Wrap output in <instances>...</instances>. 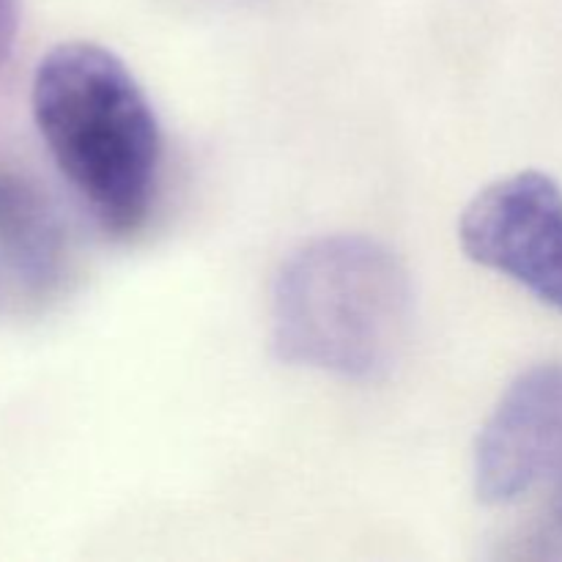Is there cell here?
Here are the masks:
<instances>
[{
	"instance_id": "1",
	"label": "cell",
	"mask_w": 562,
	"mask_h": 562,
	"mask_svg": "<svg viewBox=\"0 0 562 562\" xmlns=\"http://www.w3.org/2000/svg\"><path fill=\"white\" fill-rule=\"evenodd\" d=\"M36 130L64 179L110 234L143 225L157 187L159 124L130 66L93 42H64L36 66Z\"/></svg>"
},
{
	"instance_id": "2",
	"label": "cell",
	"mask_w": 562,
	"mask_h": 562,
	"mask_svg": "<svg viewBox=\"0 0 562 562\" xmlns=\"http://www.w3.org/2000/svg\"><path fill=\"white\" fill-rule=\"evenodd\" d=\"M415 316L404 261L382 241L329 234L302 241L272 285V351L285 366L376 382L401 360Z\"/></svg>"
},
{
	"instance_id": "3",
	"label": "cell",
	"mask_w": 562,
	"mask_h": 562,
	"mask_svg": "<svg viewBox=\"0 0 562 562\" xmlns=\"http://www.w3.org/2000/svg\"><path fill=\"white\" fill-rule=\"evenodd\" d=\"M475 494L508 510L541 499L549 536L562 541V366L521 373L483 423Z\"/></svg>"
},
{
	"instance_id": "4",
	"label": "cell",
	"mask_w": 562,
	"mask_h": 562,
	"mask_svg": "<svg viewBox=\"0 0 562 562\" xmlns=\"http://www.w3.org/2000/svg\"><path fill=\"white\" fill-rule=\"evenodd\" d=\"M459 239L472 261L562 313V190L552 176L521 170L483 187L461 212Z\"/></svg>"
},
{
	"instance_id": "5",
	"label": "cell",
	"mask_w": 562,
	"mask_h": 562,
	"mask_svg": "<svg viewBox=\"0 0 562 562\" xmlns=\"http://www.w3.org/2000/svg\"><path fill=\"white\" fill-rule=\"evenodd\" d=\"M0 252L31 291H49L66 269V228L53 201L16 170L0 168Z\"/></svg>"
},
{
	"instance_id": "6",
	"label": "cell",
	"mask_w": 562,
	"mask_h": 562,
	"mask_svg": "<svg viewBox=\"0 0 562 562\" xmlns=\"http://www.w3.org/2000/svg\"><path fill=\"white\" fill-rule=\"evenodd\" d=\"M20 33V0H0V66L14 55Z\"/></svg>"
}]
</instances>
